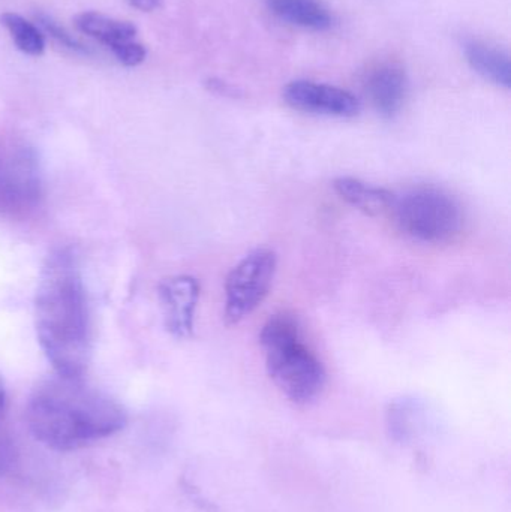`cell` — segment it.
Returning a JSON list of instances; mask_svg holds the SVG:
<instances>
[{
  "instance_id": "4",
  "label": "cell",
  "mask_w": 511,
  "mask_h": 512,
  "mask_svg": "<svg viewBox=\"0 0 511 512\" xmlns=\"http://www.w3.org/2000/svg\"><path fill=\"white\" fill-rule=\"evenodd\" d=\"M392 215L411 239L423 243L452 242L464 230L461 204L443 189L423 186L396 197Z\"/></svg>"
},
{
  "instance_id": "7",
  "label": "cell",
  "mask_w": 511,
  "mask_h": 512,
  "mask_svg": "<svg viewBox=\"0 0 511 512\" xmlns=\"http://www.w3.org/2000/svg\"><path fill=\"white\" fill-rule=\"evenodd\" d=\"M284 101L294 110L315 116L351 119L360 113V102L353 93L330 84L296 80L284 89Z\"/></svg>"
},
{
  "instance_id": "1",
  "label": "cell",
  "mask_w": 511,
  "mask_h": 512,
  "mask_svg": "<svg viewBox=\"0 0 511 512\" xmlns=\"http://www.w3.org/2000/svg\"><path fill=\"white\" fill-rule=\"evenodd\" d=\"M35 327L57 375L83 378L92 357V319L80 261L71 248L54 249L42 265Z\"/></svg>"
},
{
  "instance_id": "14",
  "label": "cell",
  "mask_w": 511,
  "mask_h": 512,
  "mask_svg": "<svg viewBox=\"0 0 511 512\" xmlns=\"http://www.w3.org/2000/svg\"><path fill=\"white\" fill-rule=\"evenodd\" d=\"M0 23L8 30L18 50L29 56H41L44 53V35L38 26L15 12H3Z\"/></svg>"
},
{
  "instance_id": "8",
  "label": "cell",
  "mask_w": 511,
  "mask_h": 512,
  "mask_svg": "<svg viewBox=\"0 0 511 512\" xmlns=\"http://www.w3.org/2000/svg\"><path fill=\"white\" fill-rule=\"evenodd\" d=\"M200 291V283L191 276L168 277L159 285L165 327L177 339H189L194 333Z\"/></svg>"
},
{
  "instance_id": "19",
  "label": "cell",
  "mask_w": 511,
  "mask_h": 512,
  "mask_svg": "<svg viewBox=\"0 0 511 512\" xmlns=\"http://www.w3.org/2000/svg\"><path fill=\"white\" fill-rule=\"evenodd\" d=\"M5 402H6L5 384H3L2 376H0V414H2L3 408H5Z\"/></svg>"
},
{
  "instance_id": "15",
  "label": "cell",
  "mask_w": 511,
  "mask_h": 512,
  "mask_svg": "<svg viewBox=\"0 0 511 512\" xmlns=\"http://www.w3.org/2000/svg\"><path fill=\"white\" fill-rule=\"evenodd\" d=\"M36 20H38L39 26H41L51 38L56 39L59 44H62L63 47L69 48V50L83 51V53H86L87 48L84 47L77 38H74V35H71L65 27L59 26L53 18L47 17V15H38Z\"/></svg>"
},
{
  "instance_id": "10",
  "label": "cell",
  "mask_w": 511,
  "mask_h": 512,
  "mask_svg": "<svg viewBox=\"0 0 511 512\" xmlns=\"http://www.w3.org/2000/svg\"><path fill=\"white\" fill-rule=\"evenodd\" d=\"M333 189L345 203L371 218L392 213L395 207L396 195L392 191L354 177H338L333 182Z\"/></svg>"
},
{
  "instance_id": "11",
  "label": "cell",
  "mask_w": 511,
  "mask_h": 512,
  "mask_svg": "<svg viewBox=\"0 0 511 512\" xmlns=\"http://www.w3.org/2000/svg\"><path fill=\"white\" fill-rule=\"evenodd\" d=\"M465 57L471 68L495 86L510 89L511 63L507 51L488 42L470 39L464 45Z\"/></svg>"
},
{
  "instance_id": "6",
  "label": "cell",
  "mask_w": 511,
  "mask_h": 512,
  "mask_svg": "<svg viewBox=\"0 0 511 512\" xmlns=\"http://www.w3.org/2000/svg\"><path fill=\"white\" fill-rule=\"evenodd\" d=\"M44 195L41 165L32 149L20 147L0 159V213L20 216L38 206Z\"/></svg>"
},
{
  "instance_id": "16",
  "label": "cell",
  "mask_w": 511,
  "mask_h": 512,
  "mask_svg": "<svg viewBox=\"0 0 511 512\" xmlns=\"http://www.w3.org/2000/svg\"><path fill=\"white\" fill-rule=\"evenodd\" d=\"M116 59L125 66H138L146 60V48L135 41L122 42L110 48Z\"/></svg>"
},
{
  "instance_id": "9",
  "label": "cell",
  "mask_w": 511,
  "mask_h": 512,
  "mask_svg": "<svg viewBox=\"0 0 511 512\" xmlns=\"http://www.w3.org/2000/svg\"><path fill=\"white\" fill-rule=\"evenodd\" d=\"M365 92L378 114L395 117L407 101V72L393 60L375 63L366 72Z\"/></svg>"
},
{
  "instance_id": "13",
  "label": "cell",
  "mask_w": 511,
  "mask_h": 512,
  "mask_svg": "<svg viewBox=\"0 0 511 512\" xmlns=\"http://www.w3.org/2000/svg\"><path fill=\"white\" fill-rule=\"evenodd\" d=\"M74 24L81 33L96 39L108 48L122 42L134 41L137 35V27L134 24L108 17L101 12H81L75 15Z\"/></svg>"
},
{
  "instance_id": "3",
  "label": "cell",
  "mask_w": 511,
  "mask_h": 512,
  "mask_svg": "<svg viewBox=\"0 0 511 512\" xmlns=\"http://www.w3.org/2000/svg\"><path fill=\"white\" fill-rule=\"evenodd\" d=\"M260 342L270 379L290 402L308 405L320 396L326 385V369L303 342L296 316L285 312L270 316Z\"/></svg>"
},
{
  "instance_id": "5",
  "label": "cell",
  "mask_w": 511,
  "mask_h": 512,
  "mask_svg": "<svg viewBox=\"0 0 511 512\" xmlns=\"http://www.w3.org/2000/svg\"><path fill=\"white\" fill-rule=\"evenodd\" d=\"M275 252L257 249L246 255L225 282V322L236 325L261 306L276 274Z\"/></svg>"
},
{
  "instance_id": "12",
  "label": "cell",
  "mask_w": 511,
  "mask_h": 512,
  "mask_svg": "<svg viewBox=\"0 0 511 512\" xmlns=\"http://www.w3.org/2000/svg\"><path fill=\"white\" fill-rule=\"evenodd\" d=\"M266 3L273 15L291 26L314 32L332 27V12L321 0H266Z\"/></svg>"
},
{
  "instance_id": "18",
  "label": "cell",
  "mask_w": 511,
  "mask_h": 512,
  "mask_svg": "<svg viewBox=\"0 0 511 512\" xmlns=\"http://www.w3.org/2000/svg\"><path fill=\"white\" fill-rule=\"evenodd\" d=\"M129 5L134 6V8L140 9L143 12H150L153 9L158 8L161 0H128Z\"/></svg>"
},
{
  "instance_id": "17",
  "label": "cell",
  "mask_w": 511,
  "mask_h": 512,
  "mask_svg": "<svg viewBox=\"0 0 511 512\" xmlns=\"http://www.w3.org/2000/svg\"><path fill=\"white\" fill-rule=\"evenodd\" d=\"M15 456H17V451H15L14 442L6 433L0 432V477L12 468Z\"/></svg>"
},
{
  "instance_id": "2",
  "label": "cell",
  "mask_w": 511,
  "mask_h": 512,
  "mask_svg": "<svg viewBox=\"0 0 511 512\" xmlns=\"http://www.w3.org/2000/svg\"><path fill=\"white\" fill-rule=\"evenodd\" d=\"M27 424L51 450L74 451L120 432L128 415L113 397L83 378L57 375L36 385L27 403Z\"/></svg>"
}]
</instances>
